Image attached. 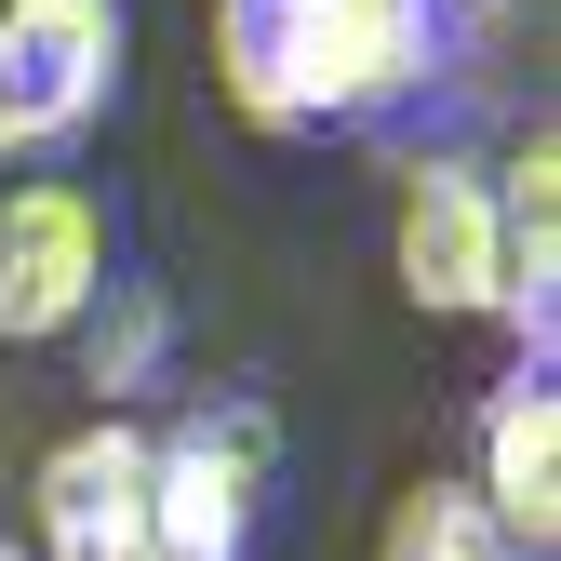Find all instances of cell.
<instances>
[{"label": "cell", "instance_id": "3957f363", "mask_svg": "<svg viewBox=\"0 0 561 561\" xmlns=\"http://www.w3.org/2000/svg\"><path fill=\"white\" fill-rule=\"evenodd\" d=\"M388 254H401V295L428 308V321H495V295H508L495 174H481V161H455V148L401 161V228H388Z\"/></svg>", "mask_w": 561, "mask_h": 561}, {"label": "cell", "instance_id": "8992f818", "mask_svg": "<svg viewBox=\"0 0 561 561\" xmlns=\"http://www.w3.org/2000/svg\"><path fill=\"white\" fill-rule=\"evenodd\" d=\"M308 67H321V121H375L401 94H428L455 67L442 0H308Z\"/></svg>", "mask_w": 561, "mask_h": 561}, {"label": "cell", "instance_id": "6da1fadb", "mask_svg": "<svg viewBox=\"0 0 561 561\" xmlns=\"http://www.w3.org/2000/svg\"><path fill=\"white\" fill-rule=\"evenodd\" d=\"M267 481H280L267 401H201L187 428H148V535H134V561H254Z\"/></svg>", "mask_w": 561, "mask_h": 561}, {"label": "cell", "instance_id": "5b68a950", "mask_svg": "<svg viewBox=\"0 0 561 561\" xmlns=\"http://www.w3.org/2000/svg\"><path fill=\"white\" fill-rule=\"evenodd\" d=\"M27 522H41L27 561H134V535H148V428L134 414L67 428L27 481Z\"/></svg>", "mask_w": 561, "mask_h": 561}, {"label": "cell", "instance_id": "52a82bcc", "mask_svg": "<svg viewBox=\"0 0 561 561\" xmlns=\"http://www.w3.org/2000/svg\"><path fill=\"white\" fill-rule=\"evenodd\" d=\"M481 522H495L522 561L561 548V388L548 375H508L495 401H481Z\"/></svg>", "mask_w": 561, "mask_h": 561}, {"label": "cell", "instance_id": "9c48e42d", "mask_svg": "<svg viewBox=\"0 0 561 561\" xmlns=\"http://www.w3.org/2000/svg\"><path fill=\"white\" fill-rule=\"evenodd\" d=\"M215 81L254 134H308L321 121V67H308V0H215Z\"/></svg>", "mask_w": 561, "mask_h": 561}, {"label": "cell", "instance_id": "277c9868", "mask_svg": "<svg viewBox=\"0 0 561 561\" xmlns=\"http://www.w3.org/2000/svg\"><path fill=\"white\" fill-rule=\"evenodd\" d=\"M94 295H107V215H94V187L27 174L14 201H0V334H14V347L81 334Z\"/></svg>", "mask_w": 561, "mask_h": 561}, {"label": "cell", "instance_id": "ba28073f", "mask_svg": "<svg viewBox=\"0 0 561 561\" xmlns=\"http://www.w3.org/2000/svg\"><path fill=\"white\" fill-rule=\"evenodd\" d=\"M495 228H508L495 321L522 334V375H548V347H561V148H548V134L495 161Z\"/></svg>", "mask_w": 561, "mask_h": 561}, {"label": "cell", "instance_id": "4fadbf2b", "mask_svg": "<svg viewBox=\"0 0 561 561\" xmlns=\"http://www.w3.org/2000/svg\"><path fill=\"white\" fill-rule=\"evenodd\" d=\"M0 161H14V134H0Z\"/></svg>", "mask_w": 561, "mask_h": 561}, {"label": "cell", "instance_id": "30bf717a", "mask_svg": "<svg viewBox=\"0 0 561 561\" xmlns=\"http://www.w3.org/2000/svg\"><path fill=\"white\" fill-rule=\"evenodd\" d=\"M161 362H174V308L148 280H107L81 308V388H107V414H121L134 388H161Z\"/></svg>", "mask_w": 561, "mask_h": 561}, {"label": "cell", "instance_id": "7a4b0ae2", "mask_svg": "<svg viewBox=\"0 0 561 561\" xmlns=\"http://www.w3.org/2000/svg\"><path fill=\"white\" fill-rule=\"evenodd\" d=\"M121 94V0H0V134L67 148Z\"/></svg>", "mask_w": 561, "mask_h": 561}, {"label": "cell", "instance_id": "8fae6325", "mask_svg": "<svg viewBox=\"0 0 561 561\" xmlns=\"http://www.w3.org/2000/svg\"><path fill=\"white\" fill-rule=\"evenodd\" d=\"M375 561H522V548L481 522L468 481H428V495H401V522H388V548H375Z\"/></svg>", "mask_w": 561, "mask_h": 561}, {"label": "cell", "instance_id": "7c38bea8", "mask_svg": "<svg viewBox=\"0 0 561 561\" xmlns=\"http://www.w3.org/2000/svg\"><path fill=\"white\" fill-rule=\"evenodd\" d=\"M0 561H27V535H0Z\"/></svg>", "mask_w": 561, "mask_h": 561}]
</instances>
